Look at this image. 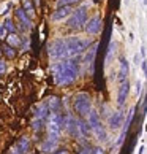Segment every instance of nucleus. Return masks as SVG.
<instances>
[{
  "label": "nucleus",
  "mask_w": 147,
  "mask_h": 154,
  "mask_svg": "<svg viewBox=\"0 0 147 154\" xmlns=\"http://www.w3.org/2000/svg\"><path fill=\"white\" fill-rule=\"evenodd\" d=\"M78 57H68L63 60H59L51 67L52 78L57 86H70L78 79L79 76V62Z\"/></svg>",
  "instance_id": "obj_1"
},
{
  "label": "nucleus",
  "mask_w": 147,
  "mask_h": 154,
  "mask_svg": "<svg viewBox=\"0 0 147 154\" xmlns=\"http://www.w3.org/2000/svg\"><path fill=\"white\" fill-rule=\"evenodd\" d=\"M66 27L71 30H82L84 29V24H86V21L89 19V7L87 5H81V7H78L76 10L71 11V14L66 18Z\"/></svg>",
  "instance_id": "obj_2"
},
{
  "label": "nucleus",
  "mask_w": 147,
  "mask_h": 154,
  "mask_svg": "<svg viewBox=\"0 0 147 154\" xmlns=\"http://www.w3.org/2000/svg\"><path fill=\"white\" fill-rule=\"evenodd\" d=\"M73 110L78 113L79 118H86L92 110V97L89 92H78L73 97Z\"/></svg>",
  "instance_id": "obj_3"
},
{
  "label": "nucleus",
  "mask_w": 147,
  "mask_h": 154,
  "mask_svg": "<svg viewBox=\"0 0 147 154\" xmlns=\"http://www.w3.org/2000/svg\"><path fill=\"white\" fill-rule=\"evenodd\" d=\"M66 48H68V56L70 57H76L86 53V49L90 46V40L89 38H79V37H70L65 38Z\"/></svg>",
  "instance_id": "obj_4"
},
{
  "label": "nucleus",
  "mask_w": 147,
  "mask_h": 154,
  "mask_svg": "<svg viewBox=\"0 0 147 154\" xmlns=\"http://www.w3.org/2000/svg\"><path fill=\"white\" fill-rule=\"evenodd\" d=\"M62 122H63V115L60 111L49 113L48 116V134L51 140L59 141L62 137Z\"/></svg>",
  "instance_id": "obj_5"
},
{
  "label": "nucleus",
  "mask_w": 147,
  "mask_h": 154,
  "mask_svg": "<svg viewBox=\"0 0 147 154\" xmlns=\"http://www.w3.org/2000/svg\"><path fill=\"white\" fill-rule=\"evenodd\" d=\"M48 54L52 57L54 60H63L68 59V48H66V42L65 38H55L49 43L48 46Z\"/></svg>",
  "instance_id": "obj_6"
},
{
  "label": "nucleus",
  "mask_w": 147,
  "mask_h": 154,
  "mask_svg": "<svg viewBox=\"0 0 147 154\" xmlns=\"http://www.w3.org/2000/svg\"><path fill=\"white\" fill-rule=\"evenodd\" d=\"M97 49H98V42H93V43H90V46L86 49V53H84L82 62L86 65H90V75H93V70H95V56H97Z\"/></svg>",
  "instance_id": "obj_7"
},
{
  "label": "nucleus",
  "mask_w": 147,
  "mask_h": 154,
  "mask_svg": "<svg viewBox=\"0 0 147 154\" xmlns=\"http://www.w3.org/2000/svg\"><path fill=\"white\" fill-rule=\"evenodd\" d=\"M101 26H103L101 18L100 16H93V18H90V19L86 21L84 30H86L87 35H97V33H100V30H101Z\"/></svg>",
  "instance_id": "obj_8"
},
{
  "label": "nucleus",
  "mask_w": 147,
  "mask_h": 154,
  "mask_svg": "<svg viewBox=\"0 0 147 154\" xmlns=\"http://www.w3.org/2000/svg\"><path fill=\"white\" fill-rule=\"evenodd\" d=\"M14 16H16V19H18V22L21 24V29L22 30H30L32 27H33V19L27 16L24 8H16Z\"/></svg>",
  "instance_id": "obj_9"
},
{
  "label": "nucleus",
  "mask_w": 147,
  "mask_h": 154,
  "mask_svg": "<svg viewBox=\"0 0 147 154\" xmlns=\"http://www.w3.org/2000/svg\"><path fill=\"white\" fill-rule=\"evenodd\" d=\"M71 11H73L71 5H60V7H57V10H55L54 13L51 14V21H52V22L63 21V19H66V18L71 14Z\"/></svg>",
  "instance_id": "obj_10"
},
{
  "label": "nucleus",
  "mask_w": 147,
  "mask_h": 154,
  "mask_svg": "<svg viewBox=\"0 0 147 154\" xmlns=\"http://www.w3.org/2000/svg\"><path fill=\"white\" fill-rule=\"evenodd\" d=\"M123 119H125L123 111H112L111 115H109V118H108V127L111 130L120 129V125L123 124Z\"/></svg>",
  "instance_id": "obj_11"
},
{
  "label": "nucleus",
  "mask_w": 147,
  "mask_h": 154,
  "mask_svg": "<svg viewBox=\"0 0 147 154\" xmlns=\"http://www.w3.org/2000/svg\"><path fill=\"white\" fill-rule=\"evenodd\" d=\"M128 95H130V83H128V79H125V81L120 83V88L117 91V105L119 106L125 105Z\"/></svg>",
  "instance_id": "obj_12"
},
{
  "label": "nucleus",
  "mask_w": 147,
  "mask_h": 154,
  "mask_svg": "<svg viewBox=\"0 0 147 154\" xmlns=\"http://www.w3.org/2000/svg\"><path fill=\"white\" fill-rule=\"evenodd\" d=\"M86 121H87V124L92 127V130L93 129H97V127H100V125H103V122H101V116H100V113L97 111V110H90L89 111V115L86 116Z\"/></svg>",
  "instance_id": "obj_13"
},
{
  "label": "nucleus",
  "mask_w": 147,
  "mask_h": 154,
  "mask_svg": "<svg viewBox=\"0 0 147 154\" xmlns=\"http://www.w3.org/2000/svg\"><path fill=\"white\" fill-rule=\"evenodd\" d=\"M128 73H130V64L125 57H122L119 60V76H117V79L120 83L125 81V79H128Z\"/></svg>",
  "instance_id": "obj_14"
},
{
  "label": "nucleus",
  "mask_w": 147,
  "mask_h": 154,
  "mask_svg": "<svg viewBox=\"0 0 147 154\" xmlns=\"http://www.w3.org/2000/svg\"><path fill=\"white\" fill-rule=\"evenodd\" d=\"M44 103H46L49 113H57V111H60V108H62V100L59 99V97H55V95L48 97Z\"/></svg>",
  "instance_id": "obj_15"
},
{
  "label": "nucleus",
  "mask_w": 147,
  "mask_h": 154,
  "mask_svg": "<svg viewBox=\"0 0 147 154\" xmlns=\"http://www.w3.org/2000/svg\"><path fill=\"white\" fill-rule=\"evenodd\" d=\"M78 127H79V135L84 137V138H89L92 135V127L87 124L86 118H79L78 119Z\"/></svg>",
  "instance_id": "obj_16"
},
{
  "label": "nucleus",
  "mask_w": 147,
  "mask_h": 154,
  "mask_svg": "<svg viewBox=\"0 0 147 154\" xmlns=\"http://www.w3.org/2000/svg\"><path fill=\"white\" fill-rule=\"evenodd\" d=\"M16 149H18L21 154H29L30 151V140L27 137H21V138L16 141Z\"/></svg>",
  "instance_id": "obj_17"
},
{
  "label": "nucleus",
  "mask_w": 147,
  "mask_h": 154,
  "mask_svg": "<svg viewBox=\"0 0 147 154\" xmlns=\"http://www.w3.org/2000/svg\"><path fill=\"white\" fill-rule=\"evenodd\" d=\"M5 40H7V45L8 46H11V48H19L21 45H22V40H21V37L18 35L16 32H10L7 37H5Z\"/></svg>",
  "instance_id": "obj_18"
},
{
  "label": "nucleus",
  "mask_w": 147,
  "mask_h": 154,
  "mask_svg": "<svg viewBox=\"0 0 147 154\" xmlns=\"http://www.w3.org/2000/svg\"><path fill=\"white\" fill-rule=\"evenodd\" d=\"M57 148H59V141L48 138V140L41 145V151H43L44 154H52L54 151H57Z\"/></svg>",
  "instance_id": "obj_19"
},
{
  "label": "nucleus",
  "mask_w": 147,
  "mask_h": 154,
  "mask_svg": "<svg viewBox=\"0 0 147 154\" xmlns=\"http://www.w3.org/2000/svg\"><path fill=\"white\" fill-rule=\"evenodd\" d=\"M35 116L37 119H43V121H46L48 116H49V110H48V106L46 103H40L37 108H35Z\"/></svg>",
  "instance_id": "obj_20"
},
{
  "label": "nucleus",
  "mask_w": 147,
  "mask_h": 154,
  "mask_svg": "<svg viewBox=\"0 0 147 154\" xmlns=\"http://www.w3.org/2000/svg\"><path fill=\"white\" fill-rule=\"evenodd\" d=\"M92 134L97 137V140H98V141H108V130H106L103 125H100V127L93 129V130H92Z\"/></svg>",
  "instance_id": "obj_21"
},
{
  "label": "nucleus",
  "mask_w": 147,
  "mask_h": 154,
  "mask_svg": "<svg viewBox=\"0 0 147 154\" xmlns=\"http://www.w3.org/2000/svg\"><path fill=\"white\" fill-rule=\"evenodd\" d=\"M22 8H24V11L27 13V16L29 18H35V7H33V3H32V0H24L22 2Z\"/></svg>",
  "instance_id": "obj_22"
},
{
  "label": "nucleus",
  "mask_w": 147,
  "mask_h": 154,
  "mask_svg": "<svg viewBox=\"0 0 147 154\" xmlns=\"http://www.w3.org/2000/svg\"><path fill=\"white\" fill-rule=\"evenodd\" d=\"M2 49V53L7 56L8 59H14L16 57V51H14V48H11V46H8V45H5L3 48H0Z\"/></svg>",
  "instance_id": "obj_23"
},
{
  "label": "nucleus",
  "mask_w": 147,
  "mask_h": 154,
  "mask_svg": "<svg viewBox=\"0 0 147 154\" xmlns=\"http://www.w3.org/2000/svg\"><path fill=\"white\" fill-rule=\"evenodd\" d=\"M134 110H136V108H131V110H130L128 111V118L125 119V122H123L122 125H123V129H125V130H128L130 129V125H131V121H133V118H134Z\"/></svg>",
  "instance_id": "obj_24"
},
{
  "label": "nucleus",
  "mask_w": 147,
  "mask_h": 154,
  "mask_svg": "<svg viewBox=\"0 0 147 154\" xmlns=\"http://www.w3.org/2000/svg\"><path fill=\"white\" fill-rule=\"evenodd\" d=\"M3 26H5V29L8 30V33H10V32H16V24H14V21L11 19V18H7V19H5Z\"/></svg>",
  "instance_id": "obj_25"
},
{
  "label": "nucleus",
  "mask_w": 147,
  "mask_h": 154,
  "mask_svg": "<svg viewBox=\"0 0 147 154\" xmlns=\"http://www.w3.org/2000/svg\"><path fill=\"white\" fill-rule=\"evenodd\" d=\"M43 125H44V121H43V119H37V118H33V121H32V129L35 130V132H37V130L40 132V130L43 129Z\"/></svg>",
  "instance_id": "obj_26"
},
{
  "label": "nucleus",
  "mask_w": 147,
  "mask_h": 154,
  "mask_svg": "<svg viewBox=\"0 0 147 154\" xmlns=\"http://www.w3.org/2000/svg\"><path fill=\"white\" fill-rule=\"evenodd\" d=\"M79 0H59L57 2V7H60V5H73V3H78Z\"/></svg>",
  "instance_id": "obj_27"
},
{
  "label": "nucleus",
  "mask_w": 147,
  "mask_h": 154,
  "mask_svg": "<svg viewBox=\"0 0 147 154\" xmlns=\"http://www.w3.org/2000/svg\"><path fill=\"white\" fill-rule=\"evenodd\" d=\"M125 134H127V130L125 129H122V132H120V137H119V140H117V146H120L122 143H123V140H125Z\"/></svg>",
  "instance_id": "obj_28"
},
{
  "label": "nucleus",
  "mask_w": 147,
  "mask_h": 154,
  "mask_svg": "<svg viewBox=\"0 0 147 154\" xmlns=\"http://www.w3.org/2000/svg\"><path fill=\"white\" fill-rule=\"evenodd\" d=\"M7 35H8V30L5 29V26H3V24H0V40L5 38Z\"/></svg>",
  "instance_id": "obj_29"
},
{
  "label": "nucleus",
  "mask_w": 147,
  "mask_h": 154,
  "mask_svg": "<svg viewBox=\"0 0 147 154\" xmlns=\"http://www.w3.org/2000/svg\"><path fill=\"white\" fill-rule=\"evenodd\" d=\"M5 72H7V62L3 59H0V75H3Z\"/></svg>",
  "instance_id": "obj_30"
},
{
  "label": "nucleus",
  "mask_w": 147,
  "mask_h": 154,
  "mask_svg": "<svg viewBox=\"0 0 147 154\" xmlns=\"http://www.w3.org/2000/svg\"><path fill=\"white\" fill-rule=\"evenodd\" d=\"M92 154H104V149L101 146H95L92 148Z\"/></svg>",
  "instance_id": "obj_31"
},
{
  "label": "nucleus",
  "mask_w": 147,
  "mask_h": 154,
  "mask_svg": "<svg viewBox=\"0 0 147 154\" xmlns=\"http://www.w3.org/2000/svg\"><path fill=\"white\" fill-rule=\"evenodd\" d=\"M78 154H92V148H82L78 151Z\"/></svg>",
  "instance_id": "obj_32"
},
{
  "label": "nucleus",
  "mask_w": 147,
  "mask_h": 154,
  "mask_svg": "<svg viewBox=\"0 0 147 154\" xmlns=\"http://www.w3.org/2000/svg\"><path fill=\"white\" fill-rule=\"evenodd\" d=\"M141 60H143V57H141V56L136 53V54H134V57H133V62H134L136 65H139V64H141Z\"/></svg>",
  "instance_id": "obj_33"
},
{
  "label": "nucleus",
  "mask_w": 147,
  "mask_h": 154,
  "mask_svg": "<svg viewBox=\"0 0 147 154\" xmlns=\"http://www.w3.org/2000/svg\"><path fill=\"white\" fill-rule=\"evenodd\" d=\"M141 68H143V73L146 75V72H147V64H146V59L141 60Z\"/></svg>",
  "instance_id": "obj_34"
},
{
  "label": "nucleus",
  "mask_w": 147,
  "mask_h": 154,
  "mask_svg": "<svg viewBox=\"0 0 147 154\" xmlns=\"http://www.w3.org/2000/svg\"><path fill=\"white\" fill-rule=\"evenodd\" d=\"M52 154H68V151H66V149H62V151H57V152H52Z\"/></svg>",
  "instance_id": "obj_35"
},
{
  "label": "nucleus",
  "mask_w": 147,
  "mask_h": 154,
  "mask_svg": "<svg viewBox=\"0 0 147 154\" xmlns=\"http://www.w3.org/2000/svg\"><path fill=\"white\" fill-rule=\"evenodd\" d=\"M139 91H141V83L138 81V84H136V92L139 94Z\"/></svg>",
  "instance_id": "obj_36"
},
{
  "label": "nucleus",
  "mask_w": 147,
  "mask_h": 154,
  "mask_svg": "<svg viewBox=\"0 0 147 154\" xmlns=\"http://www.w3.org/2000/svg\"><path fill=\"white\" fill-rule=\"evenodd\" d=\"M10 154H21V152H19V151H18V149H16V148H14V149H13V151H11Z\"/></svg>",
  "instance_id": "obj_37"
},
{
  "label": "nucleus",
  "mask_w": 147,
  "mask_h": 154,
  "mask_svg": "<svg viewBox=\"0 0 147 154\" xmlns=\"http://www.w3.org/2000/svg\"><path fill=\"white\" fill-rule=\"evenodd\" d=\"M138 154H144V146H141V149L138 151Z\"/></svg>",
  "instance_id": "obj_38"
},
{
  "label": "nucleus",
  "mask_w": 147,
  "mask_h": 154,
  "mask_svg": "<svg viewBox=\"0 0 147 154\" xmlns=\"http://www.w3.org/2000/svg\"><path fill=\"white\" fill-rule=\"evenodd\" d=\"M35 5H37V7H40V5H41V0H35Z\"/></svg>",
  "instance_id": "obj_39"
},
{
  "label": "nucleus",
  "mask_w": 147,
  "mask_h": 154,
  "mask_svg": "<svg viewBox=\"0 0 147 154\" xmlns=\"http://www.w3.org/2000/svg\"><path fill=\"white\" fill-rule=\"evenodd\" d=\"M0 56H2V49H0Z\"/></svg>",
  "instance_id": "obj_40"
}]
</instances>
